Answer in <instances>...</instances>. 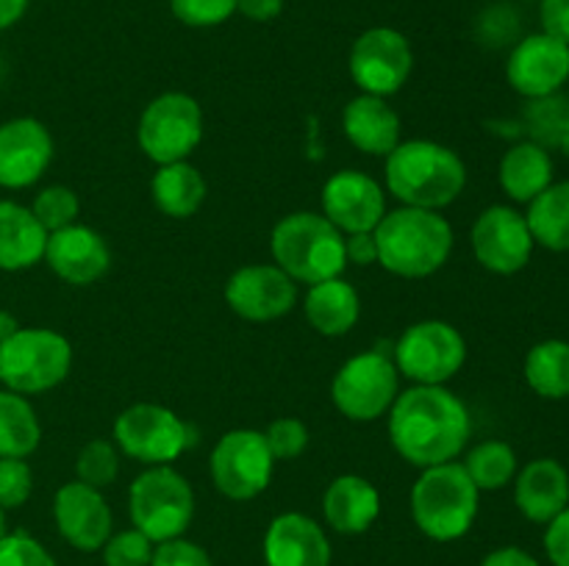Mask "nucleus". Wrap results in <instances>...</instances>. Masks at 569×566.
Masks as SVG:
<instances>
[{
    "label": "nucleus",
    "instance_id": "obj_43",
    "mask_svg": "<svg viewBox=\"0 0 569 566\" xmlns=\"http://www.w3.org/2000/svg\"><path fill=\"white\" fill-rule=\"evenodd\" d=\"M539 22H542V33L569 44V0H542Z\"/></svg>",
    "mask_w": 569,
    "mask_h": 566
},
{
    "label": "nucleus",
    "instance_id": "obj_37",
    "mask_svg": "<svg viewBox=\"0 0 569 566\" xmlns=\"http://www.w3.org/2000/svg\"><path fill=\"white\" fill-rule=\"evenodd\" d=\"M172 14L189 28L222 26L237 11V0H170Z\"/></svg>",
    "mask_w": 569,
    "mask_h": 566
},
{
    "label": "nucleus",
    "instance_id": "obj_2",
    "mask_svg": "<svg viewBox=\"0 0 569 566\" xmlns=\"http://www.w3.org/2000/svg\"><path fill=\"white\" fill-rule=\"evenodd\" d=\"M378 264L400 277H428L445 266L453 250V228L439 211L403 205L378 222L372 231Z\"/></svg>",
    "mask_w": 569,
    "mask_h": 566
},
{
    "label": "nucleus",
    "instance_id": "obj_36",
    "mask_svg": "<svg viewBox=\"0 0 569 566\" xmlns=\"http://www.w3.org/2000/svg\"><path fill=\"white\" fill-rule=\"evenodd\" d=\"M150 538L144 533L122 530L117 536H109V542L103 544V564L106 566H150L153 558V547H150Z\"/></svg>",
    "mask_w": 569,
    "mask_h": 566
},
{
    "label": "nucleus",
    "instance_id": "obj_25",
    "mask_svg": "<svg viewBox=\"0 0 569 566\" xmlns=\"http://www.w3.org/2000/svg\"><path fill=\"white\" fill-rule=\"evenodd\" d=\"M48 231L31 209L0 200V270L20 272L44 259Z\"/></svg>",
    "mask_w": 569,
    "mask_h": 566
},
{
    "label": "nucleus",
    "instance_id": "obj_13",
    "mask_svg": "<svg viewBox=\"0 0 569 566\" xmlns=\"http://www.w3.org/2000/svg\"><path fill=\"white\" fill-rule=\"evenodd\" d=\"M415 53L409 39L395 28H370L350 48V78L365 94L387 98L409 81Z\"/></svg>",
    "mask_w": 569,
    "mask_h": 566
},
{
    "label": "nucleus",
    "instance_id": "obj_10",
    "mask_svg": "<svg viewBox=\"0 0 569 566\" xmlns=\"http://www.w3.org/2000/svg\"><path fill=\"white\" fill-rule=\"evenodd\" d=\"M467 361V342L453 325L426 320L406 327L395 344V366L417 386H445Z\"/></svg>",
    "mask_w": 569,
    "mask_h": 566
},
{
    "label": "nucleus",
    "instance_id": "obj_48",
    "mask_svg": "<svg viewBox=\"0 0 569 566\" xmlns=\"http://www.w3.org/2000/svg\"><path fill=\"white\" fill-rule=\"evenodd\" d=\"M17 331H20V325H17L14 316H11L9 311H0V342H6L9 336H14Z\"/></svg>",
    "mask_w": 569,
    "mask_h": 566
},
{
    "label": "nucleus",
    "instance_id": "obj_46",
    "mask_svg": "<svg viewBox=\"0 0 569 566\" xmlns=\"http://www.w3.org/2000/svg\"><path fill=\"white\" fill-rule=\"evenodd\" d=\"M481 566H539V560L520 547H500L489 553Z\"/></svg>",
    "mask_w": 569,
    "mask_h": 566
},
{
    "label": "nucleus",
    "instance_id": "obj_17",
    "mask_svg": "<svg viewBox=\"0 0 569 566\" xmlns=\"http://www.w3.org/2000/svg\"><path fill=\"white\" fill-rule=\"evenodd\" d=\"M387 214L383 189L359 170H342L322 186V216L342 233H372Z\"/></svg>",
    "mask_w": 569,
    "mask_h": 566
},
{
    "label": "nucleus",
    "instance_id": "obj_30",
    "mask_svg": "<svg viewBox=\"0 0 569 566\" xmlns=\"http://www.w3.org/2000/svg\"><path fill=\"white\" fill-rule=\"evenodd\" d=\"M39 442L42 427L26 394L0 392V458H28Z\"/></svg>",
    "mask_w": 569,
    "mask_h": 566
},
{
    "label": "nucleus",
    "instance_id": "obj_38",
    "mask_svg": "<svg viewBox=\"0 0 569 566\" xmlns=\"http://www.w3.org/2000/svg\"><path fill=\"white\" fill-rule=\"evenodd\" d=\"M267 447H270L272 458L276 461H292L309 447V427L295 416H283L276 420L264 433Z\"/></svg>",
    "mask_w": 569,
    "mask_h": 566
},
{
    "label": "nucleus",
    "instance_id": "obj_4",
    "mask_svg": "<svg viewBox=\"0 0 569 566\" xmlns=\"http://www.w3.org/2000/svg\"><path fill=\"white\" fill-rule=\"evenodd\" d=\"M272 259L292 281L322 283L342 275L348 266L345 236L333 222L315 211L289 214L272 228Z\"/></svg>",
    "mask_w": 569,
    "mask_h": 566
},
{
    "label": "nucleus",
    "instance_id": "obj_21",
    "mask_svg": "<svg viewBox=\"0 0 569 566\" xmlns=\"http://www.w3.org/2000/svg\"><path fill=\"white\" fill-rule=\"evenodd\" d=\"M267 566H331V542L315 519L281 514L264 536Z\"/></svg>",
    "mask_w": 569,
    "mask_h": 566
},
{
    "label": "nucleus",
    "instance_id": "obj_32",
    "mask_svg": "<svg viewBox=\"0 0 569 566\" xmlns=\"http://www.w3.org/2000/svg\"><path fill=\"white\" fill-rule=\"evenodd\" d=\"M522 131L545 150H561L569 133V98L565 92L528 100L522 109Z\"/></svg>",
    "mask_w": 569,
    "mask_h": 566
},
{
    "label": "nucleus",
    "instance_id": "obj_24",
    "mask_svg": "<svg viewBox=\"0 0 569 566\" xmlns=\"http://www.w3.org/2000/svg\"><path fill=\"white\" fill-rule=\"evenodd\" d=\"M381 511V494L367 477L342 475L326 488L322 514L339 533H365Z\"/></svg>",
    "mask_w": 569,
    "mask_h": 566
},
{
    "label": "nucleus",
    "instance_id": "obj_31",
    "mask_svg": "<svg viewBox=\"0 0 569 566\" xmlns=\"http://www.w3.org/2000/svg\"><path fill=\"white\" fill-rule=\"evenodd\" d=\"M526 381L539 397L567 400L569 342H565V338H545V342L533 344L526 355Z\"/></svg>",
    "mask_w": 569,
    "mask_h": 566
},
{
    "label": "nucleus",
    "instance_id": "obj_3",
    "mask_svg": "<svg viewBox=\"0 0 569 566\" xmlns=\"http://www.w3.org/2000/svg\"><path fill=\"white\" fill-rule=\"evenodd\" d=\"M465 183L461 155L439 142H400L387 155V186L403 205L439 211L465 192Z\"/></svg>",
    "mask_w": 569,
    "mask_h": 566
},
{
    "label": "nucleus",
    "instance_id": "obj_44",
    "mask_svg": "<svg viewBox=\"0 0 569 566\" xmlns=\"http://www.w3.org/2000/svg\"><path fill=\"white\" fill-rule=\"evenodd\" d=\"M345 255H348V261H353L359 266L378 261L376 236L372 233H348V239H345Z\"/></svg>",
    "mask_w": 569,
    "mask_h": 566
},
{
    "label": "nucleus",
    "instance_id": "obj_42",
    "mask_svg": "<svg viewBox=\"0 0 569 566\" xmlns=\"http://www.w3.org/2000/svg\"><path fill=\"white\" fill-rule=\"evenodd\" d=\"M545 553L553 566H569V505L548 522L545 530Z\"/></svg>",
    "mask_w": 569,
    "mask_h": 566
},
{
    "label": "nucleus",
    "instance_id": "obj_34",
    "mask_svg": "<svg viewBox=\"0 0 569 566\" xmlns=\"http://www.w3.org/2000/svg\"><path fill=\"white\" fill-rule=\"evenodd\" d=\"M117 472H120V455H117L114 444L106 438H92L89 444H83L76 461L78 481L92 488H106L117 481Z\"/></svg>",
    "mask_w": 569,
    "mask_h": 566
},
{
    "label": "nucleus",
    "instance_id": "obj_41",
    "mask_svg": "<svg viewBox=\"0 0 569 566\" xmlns=\"http://www.w3.org/2000/svg\"><path fill=\"white\" fill-rule=\"evenodd\" d=\"M150 566H211V558L203 547L178 536L161 542L159 549H153Z\"/></svg>",
    "mask_w": 569,
    "mask_h": 566
},
{
    "label": "nucleus",
    "instance_id": "obj_23",
    "mask_svg": "<svg viewBox=\"0 0 569 566\" xmlns=\"http://www.w3.org/2000/svg\"><path fill=\"white\" fill-rule=\"evenodd\" d=\"M342 128L350 144L367 155H389L400 144V117L376 94H359L342 111Z\"/></svg>",
    "mask_w": 569,
    "mask_h": 566
},
{
    "label": "nucleus",
    "instance_id": "obj_20",
    "mask_svg": "<svg viewBox=\"0 0 569 566\" xmlns=\"http://www.w3.org/2000/svg\"><path fill=\"white\" fill-rule=\"evenodd\" d=\"M44 261L61 281L72 286H89L106 275L111 255L98 231L87 225H67L48 233Z\"/></svg>",
    "mask_w": 569,
    "mask_h": 566
},
{
    "label": "nucleus",
    "instance_id": "obj_5",
    "mask_svg": "<svg viewBox=\"0 0 569 566\" xmlns=\"http://www.w3.org/2000/svg\"><path fill=\"white\" fill-rule=\"evenodd\" d=\"M478 494V486L456 461L428 466L411 488V516L428 538L453 542L476 522Z\"/></svg>",
    "mask_w": 569,
    "mask_h": 566
},
{
    "label": "nucleus",
    "instance_id": "obj_35",
    "mask_svg": "<svg viewBox=\"0 0 569 566\" xmlns=\"http://www.w3.org/2000/svg\"><path fill=\"white\" fill-rule=\"evenodd\" d=\"M33 216L48 233L61 231L67 225H76V216L81 211L78 194L70 186H48L33 198Z\"/></svg>",
    "mask_w": 569,
    "mask_h": 566
},
{
    "label": "nucleus",
    "instance_id": "obj_26",
    "mask_svg": "<svg viewBox=\"0 0 569 566\" xmlns=\"http://www.w3.org/2000/svg\"><path fill=\"white\" fill-rule=\"evenodd\" d=\"M498 178L503 192L515 203H531L533 198H539L553 183V159H550V150L539 148L531 139L517 142L500 159Z\"/></svg>",
    "mask_w": 569,
    "mask_h": 566
},
{
    "label": "nucleus",
    "instance_id": "obj_16",
    "mask_svg": "<svg viewBox=\"0 0 569 566\" xmlns=\"http://www.w3.org/2000/svg\"><path fill=\"white\" fill-rule=\"evenodd\" d=\"M226 300L242 320L272 322L295 309L298 286L281 266L250 264L228 277Z\"/></svg>",
    "mask_w": 569,
    "mask_h": 566
},
{
    "label": "nucleus",
    "instance_id": "obj_49",
    "mask_svg": "<svg viewBox=\"0 0 569 566\" xmlns=\"http://www.w3.org/2000/svg\"><path fill=\"white\" fill-rule=\"evenodd\" d=\"M6 536V511L0 508V538Z\"/></svg>",
    "mask_w": 569,
    "mask_h": 566
},
{
    "label": "nucleus",
    "instance_id": "obj_8",
    "mask_svg": "<svg viewBox=\"0 0 569 566\" xmlns=\"http://www.w3.org/2000/svg\"><path fill=\"white\" fill-rule=\"evenodd\" d=\"M114 438L128 458L148 466H167L192 447L194 431L164 405L137 403L114 420Z\"/></svg>",
    "mask_w": 569,
    "mask_h": 566
},
{
    "label": "nucleus",
    "instance_id": "obj_28",
    "mask_svg": "<svg viewBox=\"0 0 569 566\" xmlns=\"http://www.w3.org/2000/svg\"><path fill=\"white\" fill-rule=\"evenodd\" d=\"M150 192H153L159 211L176 216V220H187L203 205L206 181L198 166H192L189 161H176V164L159 166L153 183H150Z\"/></svg>",
    "mask_w": 569,
    "mask_h": 566
},
{
    "label": "nucleus",
    "instance_id": "obj_9",
    "mask_svg": "<svg viewBox=\"0 0 569 566\" xmlns=\"http://www.w3.org/2000/svg\"><path fill=\"white\" fill-rule=\"evenodd\" d=\"M142 153L156 164L187 161L203 139V111L183 92H164L142 111L137 128Z\"/></svg>",
    "mask_w": 569,
    "mask_h": 566
},
{
    "label": "nucleus",
    "instance_id": "obj_18",
    "mask_svg": "<svg viewBox=\"0 0 569 566\" xmlns=\"http://www.w3.org/2000/svg\"><path fill=\"white\" fill-rule=\"evenodd\" d=\"M53 159V139L33 117H17L0 125V186H33Z\"/></svg>",
    "mask_w": 569,
    "mask_h": 566
},
{
    "label": "nucleus",
    "instance_id": "obj_14",
    "mask_svg": "<svg viewBox=\"0 0 569 566\" xmlns=\"http://www.w3.org/2000/svg\"><path fill=\"white\" fill-rule=\"evenodd\" d=\"M470 239L478 264L498 275H515L526 270L537 247L526 214L511 205H489L472 225Z\"/></svg>",
    "mask_w": 569,
    "mask_h": 566
},
{
    "label": "nucleus",
    "instance_id": "obj_27",
    "mask_svg": "<svg viewBox=\"0 0 569 566\" xmlns=\"http://www.w3.org/2000/svg\"><path fill=\"white\" fill-rule=\"evenodd\" d=\"M361 314L359 292L342 277L315 283L306 294V320L322 336H345L356 327Z\"/></svg>",
    "mask_w": 569,
    "mask_h": 566
},
{
    "label": "nucleus",
    "instance_id": "obj_6",
    "mask_svg": "<svg viewBox=\"0 0 569 566\" xmlns=\"http://www.w3.org/2000/svg\"><path fill=\"white\" fill-rule=\"evenodd\" d=\"M70 342L50 327H20L0 342V381L9 392H50L70 375Z\"/></svg>",
    "mask_w": 569,
    "mask_h": 566
},
{
    "label": "nucleus",
    "instance_id": "obj_29",
    "mask_svg": "<svg viewBox=\"0 0 569 566\" xmlns=\"http://www.w3.org/2000/svg\"><path fill=\"white\" fill-rule=\"evenodd\" d=\"M533 242L553 253H569V181L550 183L528 203L526 214Z\"/></svg>",
    "mask_w": 569,
    "mask_h": 566
},
{
    "label": "nucleus",
    "instance_id": "obj_47",
    "mask_svg": "<svg viewBox=\"0 0 569 566\" xmlns=\"http://www.w3.org/2000/svg\"><path fill=\"white\" fill-rule=\"evenodd\" d=\"M28 9V0H0V31L17 26Z\"/></svg>",
    "mask_w": 569,
    "mask_h": 566
},
{
    "label": "nucleus",
    "instance_id": "obj_19",
    "mask_svg": "<svg viewBox=\"0 0 569 566\" xmlns=\"http://www.w3.org/2000/svg\"><path fill=\"white\" fill-rule=\"evenodd\" d=\"M56 527L61 536L83 553H94L111 536V508L100 488L81 481L64 483L53 497Z\"/></svg>",
    "mask_w": 569,
    "mask_h": 566
},
{
    "label": "nucleus",
    "instance_id": "obj_39",
    "mask_svg": "<svg viewBox=\"0 0 569 566\" xmlns=\"http://www.w3.org/2000/svg\"><path fill=\"white\" fill-rule=\"evenodd\" d=\"M33 475L26 458H0V508H20L31 497Z\"/></svg>",
    "mask_w": 569,
    "mask_h": 566
},
{
    "label": "nucleus",
    "instance_id": "obj_1",
    "mask_svg": "<svg viewBox=\"0 0 569 566\" xmlns=\"http://www.w3.org/2000/svg\"><path fill=\"white\" fill-rule=\"evenodd\" d=\"M470 431V411L445 386H415L398 394L389 408L392 447L420 469L453 461Z\"/></svg>",
    "mask_w": 569,
    "mask_h": 566
},
{
    "label": "nucleus",
    "instance_id": "obj_45",
    "mask_svg": "<svg viewBox=\"0 0 569 566\" xmlns=\"http://www.w3.org/2000/svg\"><path fill=\"white\" fill-rule=\"evenodd\" d=\"M237 11L253 22H270L283 11V0H237Z\"/></svg>",
    "mask_w": 569,
    "mask_h": 566
},
{
    "label": "nucleus",
    "instance_id": "obj_33",
    "mask_svg": "<svg viewBox=\"0 0 569 566\" xmlns=\"http://www.w3.org/2000/svg\"><path fill=\"white\" fill-rule=\"evenodd\" d=\"M461 466L478 486V492H498L517 477V453L511 444L492 438V442H481L478 447H472Z\"/></svg>",
    "mask_w": 569,
    "mask_h": 566
},
{
    "label": "nucleus",
    "instance_id": "obj_50",
    "mask_svg": "<svg viewBox=\"0 0 569 566\" xmlns=\"http://www.w3.org/2000/svg\"><path fill=\"white\" fill-rule=\"evenodd\" d=\"M561 150H565V155L569 159V133H567V139H565V144H561Z\"/></svg>",
    "mask_w": 569,
    "mask_h": 566
},
{
    "label": "nucleus",
    "instance_id": "obj_22",
    "mask_svg": "<svg viewBox=\"0 0 569 566\" xmlns=\"http://www.w3.org/2000/svg\"><path fill=\"white\" fill-rule=\"evenodd\" d=\"M515 503L526 519L548 525L569 505V472L556 458H537L517 472Z\"/></svg>",
    "mask_w": 569,
    "mask_h": 566
},
{
    "label": "nucleus",
    "instance_id": "obj_7",
    "mask_svg": "<svg viewBox=\"0 0 569 566\" xmlns=\"http://www.w3.org/2000/svg\"><path fill=\"white\" fill-rule=\"evenodd\" d=\"M133 527L150 542L178 538L194 516V492L181 472L167 466H150L131 483L128 492Z\"/></svg>",
    "mask_w": 569,
    "mask_h": 566
},
{
    "label": "nucleus",
    "instance_id": "obj_40",
    "mask_svg": "<svg viewBox=\"0 0 569 566\" xmlns=\"http://www.w3.org/2000/svg\"><path fill=\"white\" fill-rule=\"evenodd\" d=\"M0 566H56V560L37 538L17 530L0 538Z\"/></svg>",
    "mask_w": 569,
    "mask_h": 566
},
{
    "label": "nucleus",
    "instance_id": "obj_11",
    "mask_svg": "<svg viewBox=\"0 0 569 566\" xmlns=\"http://www.w3.org/2000/svg\"><path fill=\"white\" fill-rule=\"evenodd\" d=\"M331 397L348 420H378L398 400V366L381 350L353 355L333 377Z\"/></svg>",
    "mask_w": 569,
    "mask_h": 566
},
{
    "label": "nucleus",
    "instance_id": "obj_15",
    "mask_svg": "<svg viewBox=\"0 0 569 566\" xmlns=\"http://www.w3.org/2000/svg\"><path fill=\"white\" fill-rule=\"evenodd\" d=\"M506 78L526 100L561 92L569 83V44L542 31L520 39L506 61Z\"/></svg>",
    "mask_w": 569,
    "mask_h": 566
},
{
    "label": "nucleus",
    "instance_id": "obj_12",
    "mask_svg": "<svg viewBox=\"0 0 569 566\" xmlns=\"http://www.w3.org/2000/svg\"><path fill=\"white\" fill-rule=\"evenodd\" d=\"M272 458L264 433L259 431H228L214 444L209 458V472L214 486L231 499H253L270 486Z\"/></svg>",
    "mask_w": 569,
    "mask_h": 566
}]
</instances>
